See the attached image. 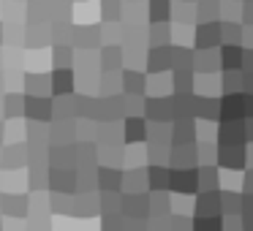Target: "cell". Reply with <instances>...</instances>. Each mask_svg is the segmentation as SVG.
I'll return each mask as SVG.
<instances>
[{"label": "cell", "mask_w": 253, "mask_h": 231, "mask_svg": "<svg viewBox=\"0 0 253 231\" xmlns=\"http://www.w3.org/2000/svg\"><path fill=\"white\" fill-rule=\"evenodd\" d=\"M0 212L6 218H28L30 201L25 196H14V193H0Z\"/></svg>", "instance_id": "obj_1"}, {"label": "cell", "mask_w": 253, "mask_h": 231, "mask_svg": "<svg viewBox=\"0 0 253 231\" xmlns=\"http://www.w3.org/2000/svg\"><path fill=\"white\" fill-rule=\"evenodd\" d=\"M28 163L25 160V147H14V144H3V160H0V169L3 171H14V169H22Z\"/></svg>", "instance_id": "obj_2"}, {"label": "cell", "mask_w": 253, "mask_h": 231, "mask_svg": "<svg viewBox=\"0 0 253 231\" xmlns=\"http://www.w3.org/2000/svg\"><path fill=\"white\" fill-rule=\"evenodd\" d=\"M25 115L30 117V120H39V122H46L52 115V106L46 98H36V95H30L28 104H25Z\"/></svg>", "instance_id": "obj_3"}, {"label": "cell", "mask_w": 253, "mask_h": 231, "mask_svg": "<svg viewBox=\"0 0 253 231\" xmlns=\"http://www.w3.org/2000/svg\"><path fill=\"white\" fill-rule=\"evenodd\" d=\"M25 104H28V101H25L22 95L8 93L6 98H3V115H6V117H19V115H25Z\"/></svg>", "instance_id": "obj_4"}, {"label": "cell", "mask_w": 253, "mask_h": 231, "mask_svg": "<svg viewBox=\"0 0 253 231\" xmlns=\"http://www.w3.org/2000/svg\"><path fill=\"white\" fill-rule=\"evenodd\" d=\"M74 82H71V71L68 68H55L52 74V90L55 93H71Z\"/></svg>", "instance_id": "obj_5"}, {"label": "cell", "mask_w": 253, "mask_h": 231, "mask_svg": "<svg viewBox=\"0 0 253 231\" xmlns=\"http://www.w3.org/2000/svg\"><path fill=\"white\" fill-rule=\"evenodd\" d=\"M25 87H28L30 95H39V93H44L46 87H52V79H46L44 74H28V77H25Z\"/></svg>", "instance_id": "obj_6"}, {"label": "cell", "mask_w": 253, "mask_h": 231, "mask_svg": "<svg viewBox=\"0 0 253 231\" xmlns=\"http://www.w3.org/2000/svg\"><path fill=\"white\" fill-rule=\"evenodd\" d=\"M49 185L55 188V191H71V174H66V171H52V177H49Z\"/></svg>", "instance_id": "obj_7"}, {"label": "cell", "mask_w": 253, "mask_h": 231, "mask_svg": "<svg viewBox=\"0 0 253 231\" xmlns=\"http://www.w3.org/2000/svg\"><path fill=\"white\" fill-rule=\"evenodd\" d=\"M68 55H71L68 49H60V46H57L55 49V68H68Z\"/></svg>", "instance_id": "obj_8"}, {"label": "cell", "mask_w": 253, "mask_h": 231, "mask_svg": "<svg viewBox=\"0 0 253 231\" xmlns=\"http://www.w3.org/2000/svg\"><path fill=\"white\" fill-rule=\"evenodd\" d=\"M46 229H49V226H46L44 220H36V218L28 223V231H46Z\"/></svg>", "instance_id": "obj_9"}, {"label": "cell", "mask_w": 253, "mask_h": 231, "mask_svg": "<svg viewBox=\"0 0 253 231\" xmlns=\"http://www.w3.org/2000/svg\"><path fill=\"white\" fill-rule=\"evenodd\" d=\"M6 144V122H0V147Z\"/></svg>", "instance_id": "obj_10"}, {"label": "cell", "mask_w": 253, "mask_h": 231, "mask_svg": "<svg viewBox=\"0 0 253 231\" xmlns=\"http://www.w3.org/2000/svg\"><path fill=\"white\" fill-rule=\"evenodd\" d=\"M3 44H6V25L0 22V46H3Z\"/></svg>", "instance_id": "obj_11"}, {"label": "cell", "mask_w": 253, "mask_h": 231, "mask_svg": "<svg viewBox=\"0 0 253 231\" xmlns=\"http://www.w3.org/2000/svg\"><path fill=\"white\" fill-rule=\"evenodd\" d=\"M0 71H3V49H0Z\"/></svg>", "instance_id": "obj_12"}, {"label": "cell", "mask_w": 253, "mask_h": 231, "mask_svg": "<svg viewBox=\"0 0 253 231\" xmlns=\"http://www.w3.org/2000/svg\"><path fill=\"white\" fill-rule=\"evenodd\" d=\"M0 188H3V174H0Z\"/></svg>", "instance_id": "obj_13"}, {"label": "cell", "mask_w": 253, "mask_h": 231, "mask_svg": "<svg viewBox=\"0 0 253 231\" xmlns=\"http://www.w3.org/2000/svg\"><path fill=\"white\" fill-rule=\"evenodd\" d=\"M0 231H3V218H0Z\"/></svg>", "instance_id": "obj_14"}]
</instances>
